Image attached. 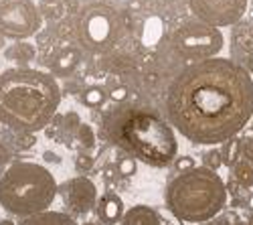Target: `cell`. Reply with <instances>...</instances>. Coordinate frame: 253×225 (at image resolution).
Here are the masks:
<instances>
[{
	"label": "cell",
	"mask_w": 253,
	"mask_h": 225,
	"mask_svg": "<svg viewBox=\"0 0 253 225\" xmlns=\"http://www.w3.org/2000/svg\"><path fill=\"white\" fill-rule=\"evenodd\" d=\"M247 162H251L253 165V138H247L243 140V154H241Z\"/></svg>",
	"instance_id": "29"
},
{
	"label": "cell",
	"mask_w": 253,
	"mask_h": 225,
	"mask_svg": "<svg viewBox=\"0 0 253 225\" xmlns=\"http://www.w3.org/2000/svg\"><path fill=\"white\" fill-rule=\"evenodd\" d=\"M203 225H231V221L227 217H215V219H211V221H207Z\"/></svg>",
	"instance_id": "31"
},
{
	"label": "cell",
	"mask_w": 253,
	"mask_h": 225,
	"mask_svg": "<svg viewBox=\"0 0 253 225\" xmlns=\"http://www.w3.org/2000/svg\"><path fill=\"white\" fill-rule=\"evenodd\" d=\"M61 106V88L49 71L12 67L0 73V124L16 132L45 130Z\"/></svg>",
	"instance_id": "2"
},
{
	"label": "cell",
	"mask_w": 253,
	"mask_h": 225,
	"mask_svg": "<svg viewBox=\"0 0 253 225\" xmlns=\"http://www.w3.org/2000/svg\"><path fill=\"white\" fill-rule=\"evenodd\" d=\"M120 225H164L158 211L150 205H134L126 211Z\"/></svg>",
	"instance_id": "13"
},
{
	"label": "cell",
	"mask_w": 253,
	"mask_h": 225,
	"mask_svg": "<svg viewBox=\"0 0 253 225\" xmlns=\"http://www.w3.org/2000/svg\"><path fill=\"white\" fill-rule=\"evenodd\" d=\"M43 160H45V162H53V165H59L61 156H59L57 152H53V150H45V152H43Z\"/></svg>",
	"instance_id": "30"
},
{
	"label": "cell",
	"mask_w": 253,
	"mask_h": 225,
	"mask_svg": "<svg viewBox=\"0 0 253 225\" xmlns=\"http://www.w3.org/2000/svg\"><path fill=\"white\" fill-rule=\"evenodd\" d=\"M116 171H118L120 177H134V175L138 173V162H136L134 156L124 154V156H120L118 162H116Z\"/></svg>",
	"instance_id": "22"
},
{
	"label": "cell",
	"mask_w": 253,
	"mask_h": 225,
	"mask_svg": "<svg viewBox=\"0 0 253 225\" xmlns=\"http://www.w3.org/2000/svg\"><path fill=\"white\" fill-rule=\"evenodd\" d=\"M83 124L81 122V118H79V114L77 112H67L65 116H63V132L65 134H73L75 136V132H77V128Z\"/></svg>",
	"instance_id": "26"
},
{
	"label": "cell",
	"mask_w": 253,
	"mask_h": 225,
	"mask_svg": "<svg viewBox=\"0 0 253 225\" xmlns=\"http://www.w3.org/2000/svg\"><path fill=\"white\" fill-rule=\"evenodd\" d=\"M164 225H174V223H172V221H166V223H164Z\"/></svg>",
	"instance_id": "37"
},
{
	"label": "cell",
	"mask_w": 253,
	"mask_h": 225,
	"mask_svg": "<svg viewBox=\"0 0 253 225\" xmlns=\"http://www.w3.org/2000/svg\"><path fill=\"white\" fill-rule=\"evenodd\" d=\"M203 167L209 169V171H213V173H217V171L223 167L221 150H217L215 146L209 148V150H205V152H203Z\"/></svg>",
	"instance_id": "23"
},
{
	"label": "cell",
	"mask_w": 253,
	"mask_h": 225,
	"mask_svg": "<svg viewBox=\"0 0 253 225\" xmlns=\"http://www.w3.org/2000/svg\"><path fill=\"white\" fill-rule=\"evenodd\" d=\"M251 122H253V118H251Z\"/></svg>",
	"instance_id": "38"
},
{
	"label": "cell",
	"mask_w": 253,
	"mask_h": 225,
	"mask_svg": "<svg viewBox=\"0 0 253 225\" xmlns=\"http://www.w3.org/2000/svg\"><path fill=\"white\" fill-rule=\"evenodd\" d=\"M0 225H16V223L10 221V219H0Z\"/></svg>",
	"instance_id": "33"
},
{
	"label": "cell",
	"mask_w": 253,
	"mask_h": 225,
	"mask_svg": "<svg viewBox=\"0 0 253 225\" xmlns=\"http://www.w3.org/2000/svg\"><path fill=\"white\" fill-rule=\"evenodd\" d=\"M39 10H41L43 20H49V23H59L61 18H65L69 8H67L65 0H41Z\"/></svg>",
	"instance_id": "18"
},
{
	"label": "cell",
	"mask_w": 253,
	"mask_h": 225,
	"mask_svg": "<svg viewBox=\"0 0 253 225\" xmlns=\"http://www.w3.org/2000/svg\"><path fill=\"white\" fill-rule=\"evenodd\" d=\"M249 207H251V209H253V195H251V197H249Z\"/></svg>",
	"instance_id": "36"
},
{
	"label": "cell",
	"mask_w": 253,
	"mask_h": 225,
	"mask_svg": "<svg viewBox=\"0 0 253 225\" xmlns=\"http://www.w3.org/2000/svg\"><path fill=\"white\" fill-rule=\"evenodd\" d=\"M59 185L45 167L31 160H18L0 177V207L12 217H31L49 211Z\"/></svg>",
	"instance_id": "5"
},
{
	"label": "cell",
	"mask_w": 253,
	"mask_h": 225,
	"mask_svg": "<svg viewBox=\"0 0 253 225\" xmlns=\"http://www.w3.org/2000/svg\"><path fill=\"white\" fill-rule=\"evenodd\" d=\"M59 195L63 199V205L69 211L71 217H85L95 211L97 205V187L87 177H73L59 185Z\"/></svg>",
	"instance_id": "10"
},
{
	"label": "cell",
	"mask_w": 253,
	"mask_h": 225,
	"mask_svg": "<svg viewBox=\"0 0 253 225\" xmlns=\"http://www.w3.org/2000/svg\"><path fill=\"white\" fill-rule=\"evenodd\" d=\"M128 23L122 10L105 2L81 6L73 18V35L81 49L89 53L112 51L126 35Z\"/></svg>",
	"instance_id": "6"
},
{
	"label": "cell",
	"mask_w": 253,
	"mask_h": 225,
	"mask_svg": "<svg viewBox=\"0 0 253 225\" xmlns=\"http://www.w3.org/2000/svg\"><path fill=\"white\" fill-rule=\"evenodd\" d=\"M166 209L178 221L207 223L227 205V185L223 179L205 167L176 175L164 191Z\"/></svg>",
	"instance_id": "4"
},
{
	"label": "cell",
	"mask_w": 253,
	"mask_h": 225,
	"mask_svg": "<svg viewBox=\"0 0 253 225\" xmlns=\"http://www.w3.org/2000/svg\"><path fill=\"white\" fill-rule=\"evenodd\" d=\"M4 57L8 61H14L18 67H29L31 61L37 59V47L33 43H27V41H16L4 51Z\"/></svg>",
	"instance_id": "14"
},
{
	"label": "cell",
	"mask_w": 253,
	"mask_h": 225,
	"mask_svg": "<svg viewBox=\"0 0 253 225\" xmlns=\"http://www.w3.org/2000/svg\"><path fill=\"white\" fill-rule=\"evenodd\" d=\"M193 14L211 27H233L243 18L249 0H186Z\"/></svg>",
	"instance_id": "9"
},
{
	"label": "cell",
	"mask_w": 253,
	"mask_h": 225,
	"mask_svg": "<svg viewBox=\"0 0 253 225\" xmlns=\"http://www.w3.org/2000/svg\"><path fill=\"white\" fill-rule=\"evenodd\" d=\"M247 225H253V213L249 215V219H247Z\"/></svg>",
	"instance_id": "35"
},
{
	"label": "cell",
	"mask_w": 253,
	"mask_h": 225,
	"mask_svg": "<svg viewBox=\"0 0 253 225\" xmlns=\"http://www.w3.org/2000/svg\"><path fill=\"white\" fill-rule=\"evenodd\" d=\"M75 140L79 142V146L81 148H85V150H89V148H93L95 146V132H93V128L89 126V124H83L77 128V132H75Z\"/></svg>",
	"instance_id": "21"
},
{
	"label": "cell",
	"mask_w": 253,
	"mask_h": 225,
	"mask_svg": "<svg viewBox=\"0 0 253 225\" xmlns=\"http://www.w3.org/2000/svg\"><path fill=\"white\" fill-rule=\"evenodd\" d=\"M93 165H95V158L87 152H79L75 156V171L81 173V177H85V173H89L93 169Z\"/></svg>",
	"instance_id": "25"
},
{
	"label": "cell",
	"mask_w": 253,
	"mask_h": 225,
	"mask_svg": "<svg viewBox=\"0 0 253 225\" xmlns=\"http://www.w3.org/2000/svg\"><path fill=\"white\" fill-rule=\"evenodd\" d=\"M95 215H97V223L101 225H118L122 223L126 209H124V201L118 193H105L97 199L95 205Z\"/></svg>",
	"instance_id": "12"
},
{
	"label": "cell",
	"mask_w": 253,
	"mask_h": 225,
	"mask_svg": "<svg viewBox=\"0 0 253 225\" xmlns=\"http://www.w3.org/2000/svg\"><path fill=\"white\" fill-rule=\"evenodd\" d=\"M18 225H75V219L65 211H43L20 219Z\"/></svg>",
	"instance_id": "15"
},
{
	"label": "cell",
	"mask_w": 253,
	"mask_h": 225,
	"mask_svg": "<svg viewBox=\"0 0 253 225\" xmlns=\"http://www.w3.org/2000/svg\"><path fill=\"white\" fill-rule=\"evenodd\" d=\"M172 167H174V173L182 175V173H188V171L197 169V160L193 156H188V154H182V156H176L174 158Z\"/></svg>",
	"instance_id": "27"
},
{
	"label": "cell",
	"mask_w": 253,
	"mask_h": 225,
	"mask_svg": "<svg viewBox=\"0 0 253 225\" xmlns=\"http://www.w3.org/2000/svg\"><path fill=\"white\" fill-rule=\"evenodd\" d=\"M43 27V16L33 0H0V37L27 41Z\"/></svg>",
	"instance_id": "8"
},
{
	"label": "cell",
	"mask_w": 253,
	"mask_h": 225,
	"mask_svg": "<svg viewBox=\"0 0 253 225\" xmlns=\"http://www.w3.org/2000/svg\"><path fill=\"white\" fill-rule=\"evenodd\" d=\"M12 156H14V150L6 144L2 138H0V167H2V165H12V162H10Z\"/></svg>",
	"instance_id": "28"
},
{
	"label": "cell",
	"mask_w": 253,
	"mask_h": 225,
	"mask_svg": "<svg viewBox=\"0 0 253 225\" xmlns=\"http://www.w3.org/2000/svg\"><path fill=\"white\" fill-rule=\"evenodd\" d=\"M221 158H223V165L225 167H229V169H233L237 162L243 158L241 154H243V140L241 138H231V140H227V142H223L221 144Z\"/></svg>",
	"instance_id": "19"
},
{
	"label": "cell",
	"mask_w": 253,
	"mask_h": 225,
	"mask_svg": "<svg viewBox=\"0 0 253 225\" xmlns=\"http://www.w3.org/2000/svg\"><path fill=\"white\" fill-rule=\"evenodd\" d=\"M79 99H81L83 106H87L91 110H99L105 106V101L110 99V95H108V90L101 88V86H87V88L81 90Z\"/></svg>",
	"instance_id": "17"
},
{
	"label": "cell",
	"mask_w": 253,
	"mask_h": 225,
	"mask_svg": "<svg viewBox=\"0 0 253 225\" xmlns=\"http://www.w3.org/2000/svg\"><path fill=\"white\" fill-rule=\"evenodd\" d=\"M170 47L180 59L199 63V61L215 59L221 53V49L225 47V37L221 29L211 27L197 18L191 20V23L180 25L172 33Z\"/></svg>",
	"instance_id": "7"
},
{
	"label": "cell",
	"mask_w": 253,
	"mask_h": 225,
	"mask_svg": "<svg viewBox=\"0 0 253 225\" xmlns=\"http://www.w3.org/2000/svg\"><path fill=\"white\" fill-rule=\"evenodd\" d=\"M247 71H249L251 77H253V51L247 55Z\"/></svg>",
	"instance_id": "32"
},
{
	"label": "cell",
	"mask_w": 253,
	"mask_h": 225,
	"mask_svg": "<svg viewBox=\"0 0 253 225\" xmlns=\"http://www.w3.org/2000/svg\"><path fill=\"white\" fill-rule=\"evenodd\" d=\"M83 61V53L81 47L75 45H63L57 47L55 51L49 53V57L45 59V63L49 67V73L55 77H71Z\"/></svg>",
	"instance_id": "11"
},
{
	"label": "cell",
	"mask_w": 253,
	"mask_h": 225,
	"mask_svg": "<svg viewBox=\"0 0 253 225\" xmlns=\"http://www.w3.org/2000/svg\"><path fill=\"white\" fill-rule=\"evenodd\" d=\"M231 175H233V180L241 189H251L253 187V165L247 162L245 158H241L237 165L231 169Z\"/></svg>",
	"instance_id": "20"
},
{
	"label": "cell",
	"mask_w": 253,
	"mask_h": 225,
	"mask_svg": "<svg viewBox=\"0 0 253 225\" xmlns=\"http://www.w3.org/2000/svg\"><path fill=\"white\" fill-rule=\"evenodd\" d=\"M0 138H2L12 150H20V152H27L37 144V134H33V132H16V130H10V128L0 130Z\"/></svg>",
	"instance_id": "16"
},
{
	"label": "cell",
	"mask_w": 253,
	"mask_h": 225,
	"mask_svg": "<svg viewBox=\"0 0 253 225\" xmlns=\"http://www.w3.org/2000/svg\"><path fill=\"white\" fill-rule=\"evenodd\" d=\"M108 95H110V99L114 101V104L124 106L126 101L130 99V90L126 88L124 84H116V86H112V88L108 90Z\"/></svg>",
	"instance_id": "24"
},
{
	"label": "cell",
	"mask_w": 253,
	"mask_h": 225,
	"mask_svg": "<svg viewBox=\"0 0 253 225\" xmlns=\"http://www.w3.org/2000/svg\"><path fill=\"white\" fill-rule=\"evenodd\" d=\"M164 110L168 124L188 142L223 144L253 118L251 73L225 57L191 63L170 81Z\"/></svg>",
	"instance_id": "1"
},
{
	"label": "cell",
	"mask_w": 253,
	"mask_h": 225,
	"mask_svg": "<svg viewBox=\"0 0 253 225\" xmlns=\"http://www.w3.org/2000/svg\"><path fill=\"white\" fill-rule=\"evenodd\" d=\"M103 134L112 144L148 167H168L178 156V140L168 120L138 106L124 104L105 114Z\"/></svg>",
	"instance_id": "3"
},
{
	"label": "cell",
	"mask_w": 253,
	"mask_h": 225,
	"mask_svg": "<svg viewBox=\"0 0 253 225\" xmlns=\"http://www.w3.org/2000/svg\"><path fill=\"white\" fill-rule=\"evenodd\" d=\"M83 225H101V223H97V221H85Z\"/></svg>",
	"instance_id": "34"
}]
</instances>
